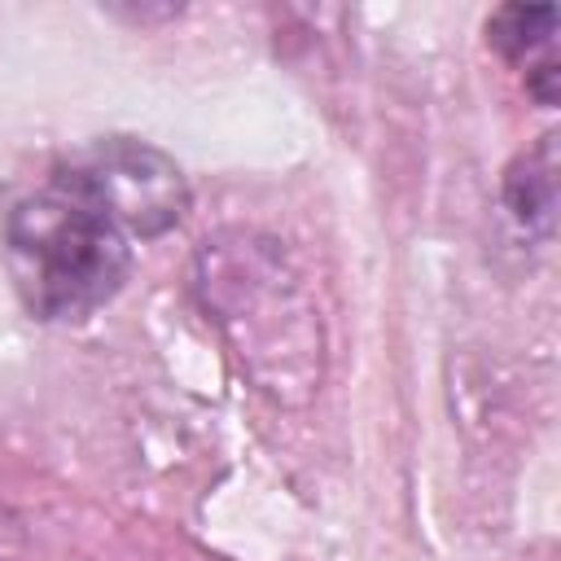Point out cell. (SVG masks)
I'll list each match as a JSON object with an SVG mask.
<instances>
[{
    "label": "cell",
    "mask_w": 561,
    "mask_h": 561,
    "mask_svg": "<svg viewBox=\"0 0 561 561\" xmlns=\"http://www.w3.org/2000/svg\"><path fill=\"white\" fill-rule=\"evenodd\" d=\"M193 298L254 390L285 408L320 390L324 320L285 241L254 228L206 237L193 259Z\"/></svg>",
    "instance_id": "6da1fadb"
},
{
    "label": "cell",
    "mask_w": 561,
    "mask_h": 561,
    "mask_svg": "<svg viewBox=\"0 0 561 561\" xmlns=\"http://www.w3.org/2000/svg\"><path fill=\"white\" fill-rule=\"evenodd\" d=\"M4 263L35 320H88L131 267V245L61 162L4 210Z\"/></svg>",
    "instance_id": "7a4b0ae2"
},
{
    "label": "cell",
    "mask_w": 561,
    "mask_h": 561,
    "mask_svg": "<svg viewBox=\"0 0 561 561\" xmlns=\"http://www.w3.org/2000/svg\"><path fill=\"white\" fill-rule=\"evenodd\" d=\"M123 237L153 241L188 210V180L171 153L136 136H105L66 162Z\"/></svg>",
    "instance_id": "3957f363"
},
{
    "label": "cell",
    "mask_w": 561,
    "mask_h": 561,
    "mask_svg": "<svg viewBox=\"0 0 561 561\" xmlns=\"http://www.w3.org/2000/svg\"><path fill=\"white\" fill-rule=\"evenodd\" d=\"M500 193H504V210L522 232L539 241L552 237V224H557V136L552 131L508 162Z\"/></svg>",
    "instance_id": "277c9868"
},
{
    "label": "cell",
    "mask_w": 561,
    "mask_h": 561,
    "mask_svg": "<svg viewBox=\"0 0 561 561\" xmlns=\"http://www.w3.org/2000/svg\"><path fill=\"white\" fill-rule=\"evenodd\" d=\"M552 31H557L552 4H500L486 18V44L504 61L526 66V70L552 61Z\"/></svg>",
    "instance_id": "5b68a950"
},
{
    "label": "cell",
    "mask_w": 561,
    "mask_h": 561,
    "mask_svg": "<svg viewBox=\"0 0 561 561\" xmlns=\"http://www.w3.org/2000/svg\"><path fill=\"white\" fill-rule=\"evenodd\" d=\"M22 543H26V530H22L18 513L0 504V561H13L22 552Z\"/></svg>",
    "instance_id": "8992f818"
}]
</instances>
